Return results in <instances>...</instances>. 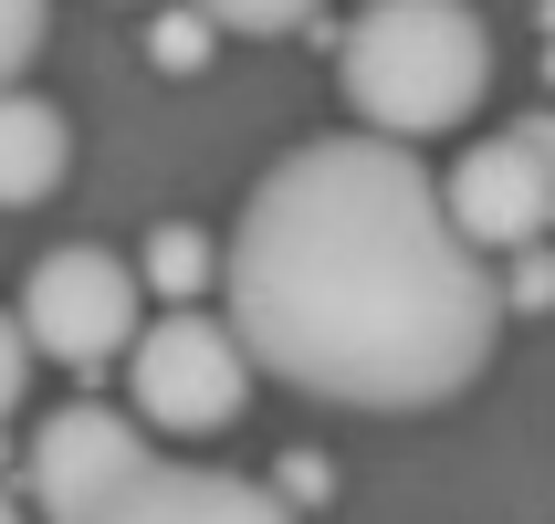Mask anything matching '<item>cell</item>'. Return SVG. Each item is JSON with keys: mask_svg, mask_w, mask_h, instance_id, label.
<instances>
[{"mask_svg": "<svg viewBox=\"0 0 555 524\" xmlns=\"http://www.w3.org/2000/svg\"><path fill=\"white\" fill-rule=\"evenodd\" d=\"M231 336L325 409H440L493 368L503 273L409 148L346 126L273 157L231 231Z\"/></svg>", "mask_w": 555, "mask_h": 524, "instance_id": "obj_1", "label": "cell"}, {"mask_svg": "<svg viewBox=\"0 0 555 524\" xmlns=\"http://www.w3.org/2000/svg\"><path fill=\"white\" fill-rule=\"evenodd\" d=\"M336 85L367 137L409 148V137H440V126H462L482 105L493 31L462 0H377V11H357L336 31Z\"/></svg>", "mask_w": 555, "mask_h": 524, "instance_id": "obj_2", "label": "cell"}, {"mask_svg": "<svg viewBox=\"0 0 555 524\" xmlns=\"http://www.w3.org/2000/svg\"><path fill=\"white\" fill-rule=\"evenodd\" d=\"M242 388H251V346L210 315H157L137 357H126V409H137V431H220V420H242Z\"/></svg>", "mask_w": 555, "mask_h": 524, "instance_id": "obj_3", "label": "cell"}, {"mask_svg": "<svg viewBox=\"0 0 555 524\" xmlns=\"http://www.w3.org/2000/svg\"><path fill=\"white\" fill-rule=\"evenodd\" d=\"M22 325H31L42 357H63V368H116V357H137V336H147V305H137V273H126L116 252L63 242V252L31 263Z\"/></svg>", "mask_w": 555, "mask_h": 524, "instance_id": "obj_4", "label": "cell"}, {"mask_svg": "<svg viewBox=\"0 0 555 524\" xmlns=\"http://www.w3.org/2000/svg\"><path fill=\"white\" fill-rule=\"evenodd\" d=\"M137 472H157V451H147V431H137V409H53L42 431H31V451H22V483H31V503H42V524H85L105 494H126Z\"/></svg>", "mask_w": 555, "mask_h": 524, "instance_id": "obj_5", "label": "cell"}, {"mask_svg": "<svg viewBox=\"0 0 555 524\" xmlns=\"http://www.w3.org/2000/svg\"><path fill=\"white\" fill-rule=\"evenodd\" d=\"M440 200H451V231H462L482 263H514V252H545V231H555V168L503 126L493 148H472L451 179H440Z\"/></svg>", "mask_w": 555, "mask_h": 524, "instance_id": "obj_6", "label": "cell"}, {"mask_svg": "<svg viewBox=\"0 0 555 524\" xmlns=\"http://www.w3.org/2000/svg\"><path fill=\"white\" fill-rule=\"evenodd\" d=\"M85 524H294V503H283L273 483H242V472L157 462V472H137L126 494H105Z\"/></svg>", "mask_w": 555, "mask_h": 524, "instance_id": "obj_7", "label": "cell"}, {"mask_svg": "<svg viewBox=\"0 0 555 524\" xmlns=\"http://www.w3.org/2000/svg\"><path fill=\"white\" fill-rule=\"evenodd\" d=\"M63 168H74V126H63V105H42V94H0V210L53 200Z\"/></svg>", "mask_w": 555, "mask_h": 524, "instance_id": "obj_8", "label": "cell"}, {"mask_svg": "<svg viewBox=\"0 0 555 524\" xmlns=\"http://www.w3.org/2000/svg\"><path fill=\"white\" fill-rule=\"evenodd\" d=\"M220 273H231V252H220L210 231H189V220H168V231H147V283L168 294V315H189V294H210Z\"/></svg>", "mask_w": 555, "mask_h": 524, "instance_id": "obj_9", "label": "cell"}, {"mask_svg": "<svg viewBox=\"0 0 555 524\" xmlns=\"http://www.w3.org/2000/svg\"><path fill=\"white\" fill-rule=\"evenodd\" d=\"M42 11L31 0H0V94H22V74H31V53H42Z\"/></svg>", "mask_w": 555, "mask_h": 524, "instance_id": "obj_10", "label": "cell"}, {"mask_svg": "<svg viewBox=\"0 0 555 524\" xmlns=\"http://www.w3.org/2000/svg\"><path fill=\"white\" fill-rule=\"evenodd\" d=\"M31 357H42V346H31L22 305H0V420L22 409V388H31Z\"/></svg>", "mask_w": 555, "mask_h": 524, "instance_id": "obj_11", "label": "cell"}, {"mask_svg": "<svg viewBox=\"0 0 555 524\" xmlns=\"http://www.w3.org/2000/svg\"><path fill=\"white\" fill-rule=\"evenodd\" d=\"M220 42V11H199V22H157L147 31V53L168 63V74H199V53Z\"/></svg>", "mask_w": 555, "mask_h": 524, "instance_id": "obj_12", "label": "cell"}, {"mask_svg": "<svg viewBox=\"0 0 555 524\" xmlns=\"http://www.w3.org/2000/svg\"><path fill=\"white\" fill-rule=\"evenodd\" d=\"M555 305V252H514V273H503V315H545Z\"/></svg>", "mask_w": 555, "mask_h": 524, "instance_id": "obj_13", "label": "cell"}, {"mask_svg": "<svg viewBox=\"0 0 555 524\" xmlns=\"http://www.w3.org/2000/svg\"><path fill=\"white\" fill-rule=\"evenodd\" d=\"M273 494L305 514V503H325V494H336V462H314V451H283V462H273Z\"/></svg>", "mask_w": 555, "mask_h": 524, "instance_id": "obj_14", "label": "cell"}, {"mask_svg": "<svg viewBox=\"0 0 555 524\" xmlns=\"http://www.w3.org/2000/svg\"><path fill=\"white\" fill-rule=\"evenodd\" d=\"M0 524H31V514H22V503H11V494H0Z\"/></svg>", "mask_w": 555, "mask_h": 524, "instance_id": "obj_15", "label": "cell"}, {"mask_svg": "<svg viewBox=\"0 0 555 524\" xmlns=\"http://www.w3.org/2000/svg\"><path fill=\"white\" fill-rule=\"evenodd\" d=\"M545 85H555V53H545Z\"/></svg>", "mask_w": 555, "mask_h": 524, "instance_id": "obj_16", "label": "cell"}]
</instances>
